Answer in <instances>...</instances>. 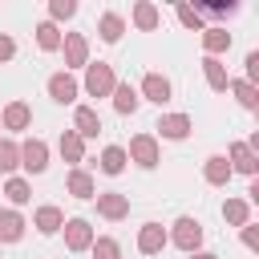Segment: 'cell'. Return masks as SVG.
Wrapping results in <instances>:
<instances>
[{"label": "cell", "mask_w": 259, "mask_h": 259, "mask_svg": "<svg viewBox=\"0 0 259 259\" xmlns=\"http://www.w3.org/2000/svg\"><path fill=\"white\" fill-rule=\"evenodd\" d=\"M206 77H210V85H214V89H227V77H223V69H219V61H214V57L206 61Z\"/></svg>", "instance_id": "cell-24"}, {"label": "cell", "mask_w": 259, "mask_h": 259, "mask_svg": "<svg viewBox=\"0 0 259 259\" xmlns=\"http://www.w3.org/2000/svg\"><path fill=\"white\" fill-rule=\"evenodd\" d=\"M227 174H231V166H227L223 158H210V166H206V178H210V182H227Z\"/></svg>", "instance_id": "cell-19"}, {"label": "cell", "mask_w": 259, "mask_h": 259, "mask_svg": "<svg viewBox=\"0 0 259 259\" xmlns=\"http://www.w3.org/2000/svg\"><path fill=\"white\" fill-rule=\"evenodd\" d=\"M20 158H24L20 166H24L28 174H40V170L49 166V150H45V142H28V146L20 150Z\"/></svg>", "instance_id": "cell-3"}, {"label": "cell", "mask_w": 259, "mask_h": 259, "mask_svg": "<svg viewBox=\"0 0 259 259\" xmlns=\"http://www.w3.org/2000/svg\"><path fill=\"white\" fill-rule=\"evenodd\" d=\"M134 158H138V166H154L158 162V150H154V138H134Z\"/></svg>", "instance_id": "cell-14"}, {"label": "cell", "mask_w": 259, "mask_h": 259, "mask_svg": "<svg viewBox=\"0 0 259 259\" xmlns=\"http://www.w3.org/2000/svg\"><path fill=\"white\" fill-rule=\"evenodd\" d=\"M69 186H73V194H77V198H89V194H93V182H89L85 174H73V178H69Z\"/></svg>", "instance_id": "cell-20"}, {"label": "cell", "mask_w": 259, "mask_h": 259, "mask_svg": "<svg viewBox=\"0 0 259 259\" xmlns=\"http://www.w3.org/2000/svg\"><path fill=\"white\" fill-rule=\"evenodd\" d=\"M93 255H97V259H117V243H113V239H97V243H93Z\"/></svg>", "instance_id": "cell-22"}, {"label": "cell", "mask_w": 259, "mask_h": 259, "mask_svg": "<svg viewBox=\"0 0 259 259\" xmlns=\"http://www.w3.org/2000/svg\"><path fill=\"white\" fill-rule=\"evenodd\" d=\"M36 40H40V49H57V45H61V36H57L53 24H40V28H36Z\"/></svg>", "instance_id": "cell-18"}, {"label": "cell", "mask_w": 259, "mask_h": 259, "mask_svg": "<svg viewBox=\"0 0 259 259\" xmlns=\"http://www.w3.org/2000/svg\"><path fill=\"white\" fill-rule=\"evenodd\" d=\"M85 89L93 93V97H101V93H109L113 89V73H109V65H89V77H85Z\"/></svg>", "instance_id": "cell-1"}, {"label": "cell", "mask_w": 259, "mask_h": 259, "mask_svg": "<svg viewBox=\"0 0 259 259\" xmlns=\"http://www.w3.org/2000/svg\"><path fill=\"white\" fill-rule=\"evenodd\" d=\"M117 36H121V16L105 12V16H101V40H109V45H113Z\"/></svg>", "instance_id": "cell-17"}, {"label": "cell", "mask_w": 259, "mask_h": 259, "mask_svg": "<svg viewBox=\"0 0 259 259\" xmlns=\"http://www.w3.org/2000/svg\"><path fill=\"white\" fill-rule=\"evenodd\" d=\"M97 206H101V214H109V219H121V214L130 210V202H125L121 194H101Z\"/></svg>", "instance_id": "cell-16"}, {"label": "cell", "mask_w": 259, "mask_h": 259, "mask_svg": "<svg viewBox=\"0 0 259 259\" xmlns=\"http://www.w3.org/2000/svg\"><path fill=\"white\" fill-rule=\"evenodd\" d=\"M101 170H105V174H121V170H125V150H121V146H109V150L101 154Z\"/></svg>", "instance_id": "cell-15"}, {"label": "cell", "mask_w": 259, "mask_h": 259, "mask_svg": "<svg viewBox=\"0 0 259 259\" xmlns=\"http://www.w3.org/2000/svg\"><path fill=\"white\" fill-rule=\"evenodd\" d=\"M162 243H166V231H162L158 223H146V227H142V239H138V247L150 255V251H158Z\"/></svg>", "instance_id": "cell-11"}, {"label": "cell", "mask_w": 259, "mask_h": 259, "mask_svg": "<svg viewBox=\"0 0 259 259\" xmlns=\"http://www.w3.org/2000/svg\"><path fill=\"white\" fill-rule=\"evenodd\" d=\"M146 97H150V101H158V105H162V101H170V81H166L162 73H150V77H146Z\"/></svg>", "instance_id": "cell-7"}, {"label": "cell", "mask_w": 259, "mask_h": 259, "mask_svg": "<svg viewBox=\"0 0 259 259\" xmlns=\"http://www.w3.org/2000/svg\"><path fill=\"white\" fill-rule=\"evenodd\" d=\"M61 150H65V154H69V158H81V142H77V138H73V134H69V138H65V142H61Z\"/></svg>", "instance_id": "cell-30"}, {"label": "cell", "mask_w": 259, "mask_h": 259, "mask_svg": "<svg viewBox=\"0 0 259 259\" xmlns=\"http://www.w3.org/2000/svg\"><path fill=\"white\" fill-rule=\"evenodd\" d=\"M65 235H69V247H73V251L89 247V223H85V219H69V223H65Z\"/></svg>", "instance_id": "cell-6"}, {"label": "cell", "mask_w": 259, "mask_h": 259, "mask_svg": "<svg viewBox=\"0 0 259 259\" xmlns=\"http://www.w3.org/2000/svg\"><path fill=\"white\" fill-rule=\"evenodd\" d=\"M12 53H16V45H12V40H8V36H0V61H8V57H12Z\"/></svg>", "instance_id": "cell-33"}, {"label": "cell", "mask_w": 259, "mask_h": 259, "mask_svg": "<svg viewBox=\"0 0 259 259\" xmlns=\"http://www.w3.org/2000/svg\"><path fill=\"white\" fill-rule=\"evenodd\" d=\"M24 235V223H20V214H12V210H0V243H16Z\"/></svg>", "instance_id": "cell-5"}, {"label": "cell", "mask_w": 259, "mask_h": 259, "mask_svg": "<svg viewBox=\"0 0 259 259\" xmlns=\"http://www.w3.org/2000/svg\"><path fill=\"white\" fill-rule=\"evenodd\" d=\"M178 16H182V24H194V28H198V12H190V8H178Z\"/></svg>", "instance_id": "cell-34"}, {"label": "cell", "mask_w": 259, "mask_h": 259, "mask_svg": "<svg viewBox=\"0 0 259 259\" xmlns=\"http://www.w3.org/2000/svg\"><path fill=\"white\" fill-rule=\"evenodd\" d=\"M73 12H77L73 0H53V16H73Z\"/></svg>", "instance_id": "cell-29"}, {"label": "cell", "mask_w": 259, "mask_h": 259, "mask_svg": "<svg viewBox=\"0 0 259 259\" xmlns=\"http://www.w3.org/2000/svg\"><path fill=\"white\" fill-rule=\"evenodd\" d=\"M223 214H227V219H235V223H243V214H247V210H243V202H227V206H223Z\"/></svg>", "instance_id": "cell-31"}, {"label": "cell", "mask_w": 259, "mask_h": 259, "mask_svg": "<svg viewBox=\"0 0 259 259\" xmlns=\"http://www.w3.org/2000/svg\"><path fill=\"white\" fill-rule=\"evenodd\" d=\"M113 93H117V97H113V105H117V113H134V109H138V101H142L134 85H117Z\"/></svg>", "instance_id": "cell-12"}, {"label": "cell", "mask_w": 259, "mask_h": 259, "mask_svg": "<svg viewBox=\"0 0 259 259\" xmlns=\"http://www.w3.org/2000/svg\"><path fill=\"white\" fill-rule=\"evenodd\" d=\"M97 130H101V117H97L89 105H81V109H77V134H81V138H93Z\"/></svg>", "instance_id": "cell-13"}, {"label": "cell", "mask_w": 259, "mask_h": 259, "mask_svg": "<svg viewBox=\"0 0 259 259\" xmlns=\"http://www.w3.org/2000/svg\"><path fill=\"white\" fill-rule=\"evenodd\" d=\"M235 89H239V101L251 109V105H255V93H251V85H235Z\"/></svg>", "instance_id": "cell-32"}, {"label": "cell", "mask_w": 259, "mask_h": 259, "mask_svg": "<svg viewBox=\"0 0 259 259\" xmlns=\"http://www.w3.org/2000/svg\"><path fill=\"white\" fill-rule=\"evenodd\" d=\"M231 40H227V32H219V28H206V49H227Z\"/></svg>", "instance_id": "cell-26"}, {"label": "cell", "mask_w": 259, "mask_h": 259, "mask_svg": "<svg viewBox=\"0 0 259 259\" xmlns=\"http://www.w3.org/2000/svg\"><path fill=\"white\" fill-rule=\"evenodd\" d=\"M174 227H178V231H174V243H178V247H186V251H194V247H198V239H202V227H198L194 219H178Z\"/></svg>", "instance_id": "cell-4"}, {"label": "cell", "mask_w": 259, "mask_h": 259, "mask_svg": "<svg viewBox=\"0 0 259 259\" xmlns=\"http://www.w3.org/2000/svg\"><path fill=\"white\" fill-rule=\"evenodd\" d=\"M0 125H8V130H24V125H28V105H24V101H12V105L4 109V117H0Z\"/></svg>", "instance_id": "cell-8"}, {"label": "cell", "mask_w": 259, "mask_h": 259, "mask_svg": "<svg viewBox=\"0 0 259 259\" xmlns=\"http://www.w3.org/2000/svg\"><path fill=\"white\" fill-rule=\"evenodd\" d=\"M235 158H239V170H247V174H255V162H251V154H247V146H235Z\"/></svg>", "instance_id": "cell-28"}, {"label": "cell", "mask_w": 259, "mask_h": 259, "mask_svg": "<svg viewBox=\"0 0 259 259\" xmlns=\"http://www.w3.org/2000/svg\"><path fill=\"white\" fill-rule=\"evenodd\" d=\"M81 57H85V45H81V36H69V61H73V65H81Z\"/></svg>", "instance_id": "cell-27"}, {"label": "cell", "mask_w": 259, "mask_h": 259, "mask_svg": "<svg viewBox=\"0 0 259 259\" xmlns=\"http://www.w3.org/2000/svg\"><path fill=\"white\" fill-rule=\"evenodd\" d=\"M36 227H40L45 235H53V231L65 227V214H61L57 206H40V210H36Z\"/></svg>", "instance_id": "cell-10"}, {"label": "cell", "mask_w": 259, "mask_h": 259, "mask_svg": "<svg viewBox=\"0 0 259 259\" xmlns=\"http://www.w3.org/2000/svg\"><path fill=\"white\" fill-rule=\"evenodd\" d=\"M49 97H53V101H61V105L77 101V81H73L69 73H57V77H49Z\"/></svg>", "instance_id": "cell-2"}, {"label": "cell", "mask_w": 259, "mask_h": 259, "mask_svg": "<svg viewBox=\"0 0 259 259\" xmlns=\"http://www.w3.org/2000/svg\"><path fill=\"white\" fill-rule=\"evenodd\" d=\"M194 259H214V255H194Z\"/></svg>", "instance_id": "cell-35"}, {"label": "cell", "mask_w": 259, "mask_h": 259, "mask_svg": "<svg viewBox=\"0 0 259 259\" xmlns=\"http://www.w3.org/2000/svg\"><path fill=\"white\" fill-rule=\"evenodd\" d=\"M134 16H138V24H142V28H154V20H158V12H154L150 4H138V12H134Z\"/></svg>", "instance_id": "cell-25"}, {"label": "cell", "mask_w": 259, "mask_h": 259, "mask_svg": "<svg viewBox=\"0 0 259 259\" xmlns=\"http://www.w3.org/2000/svg\"><path fill=\"white\" fill-rule=\"evenodd\" d=\"M8 198H12V202H28V182H24V178H12V182H8Z\"/></svg>", "instance_id": "cell-21"}, {"label": "cell", "mask_w": 259, "mask_h": 259, "mask_svg": "<svg viewBox=\"0 0 259 259\" xmlns=\"http://www.w3.org/2000/svg\"><path fill=\"white\" fill-rule=\"evenodd\" d=\"M158 130H162V138H186V134H190V117H182V113L162 117V121H158Z\"/></svg>", "instance_id": "cell-9"}, {"label": "cell", "mask_w": 259, "mask_h": 259, "mask_svg": "<svg viewBox=\"0 0 259 259\" xmlns=\"http://www.w3.org/2000/svg\"><path fill=\"white\" fill-rule=\"evenodd\" d=\"M16 158H20V150H16V146H8V142H0V170H12V166H16Z\"/></svg>", "instance_id": "cell-23"}]
</instances>
